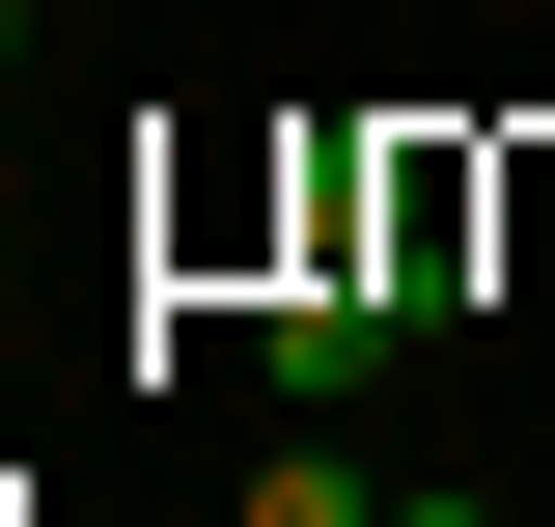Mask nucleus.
<instances>
[{
	"mask_svg": "<svg viewBox=\"0 0 555 527\" xmlns=\"http://www.w3.org/2000/svg\"><path fill=\"white\" fill-rule=\"evenodd\" d=\"M250 527H389V500H361L334 445H278V472H250Z\"/></svg>",
	"mask_w": 555,
	"mask_h": 527,
	"instance_id": "obj_1",
	"label": "nucleus"
},
{
	"mask_svg": "<svg viewBox=\"0 0 555 527\" xmlns=\"http://www.w3.org/2000/svg\"><path fill=\"white\" fill-rule=\"evenodd\" d=\"M389 527H500V500H389Z\"/></svg>",
	"mask_w": 555,
	"mask_h": 527,
	"instance_id": "obj_2",
	"label": "nucleus"
}]
</instances>
